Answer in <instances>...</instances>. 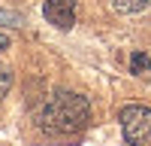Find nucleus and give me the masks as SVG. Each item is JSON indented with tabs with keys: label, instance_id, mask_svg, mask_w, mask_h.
<instances>
[{
	"label": "nucleus",
	"instance_id": "obj_5",
	"mask_svg": "<svg viewBox=\"0 0 151 146\" xmlns=\"http://www.w3.org/2000/svg\"><path fill=\"white\" fill-rule=\"evenodd\" d=\"M145 67L151 70V58H145L142 52H136V55H133V61H130V70H133V73H142Z\"/></svg>",
	"mask_w": 151,
	"mask_h": 146
},
{
	"label": "nucleus",
	"instance_id": "obj_8",
	"mask_svg": "<svg viewBox=\"0 0 151 146\" xmlns=\"http://www.w3.org/2000/svg\"><path fill=\"white\" fill-rule=\"evenodd\" d=\"M3 18H9V15H6V12H0V21H3Z\"/></svg>",
	"mask_w": 151,
	"mask_h": 146
},
{
	"label": "nucleus",
	"instance_id": "obj_7",
	"mask_svg": "<svg viewBox=\"0 0 151 146\" xmlns=\"http://www.w3.org/2000/svg\"><path fill=\"white\" fill-rule=\"evenodd\" d=\"M6 46H9V36H6V34H0V52H3Z\"/></svg>",
	"mask_w": 151,
	"mask_h": 146
},
{
	"label": "nucleus",
	"instance_id": "obj_3",
	"mask_svg": "<svg viewBox=\"0 0 151 146\" xmlns=\"http://www.w3.org/2000/svg\"><path fill=\"white\" fill-rule=\"evenodd\" d=\"M42 15L52 24H58L60 31H70L76 24V0H45Z\"/></svg>",
	"mask_w": 151,
	"mask_h": 146
},
{
	"label": "nucleus",
	"instance_id": "obj_4",
	"mask_svg": "<svg viewBox=\"0 0 151 146\" xmlns=\"http://www.w3.org/2000/svg\"><path fill=\"white\" fill-rule=\"evenodd\" d=\"M112 9L121 15H136V12L151 9V0H112Z\"/></svg>",
	"mask_w": 151,
	"mask_h": 146
},
{
	"label": "nucleus",
	"instance_id": "obj_1",
	"mask_svg": "<svg viewBox=\"0 0 151 146\" xmlns=\"http://www.w3.org/2000/svg\"><path fill=\"white\" fill-rule=\"evenodd\" d=\"M88 116H91L88 97L76 91H58L40 110V128L48 134H76L88 125Z\"/></svg>",
	"mask_w": 151,
	"mask_h": 146
},
{
	"label": "nucleus",
	"instance_id": "obj_2",
	"mask_svg": "<svg viewBox=\"0 0 151 146\" xmlns=\"http://www.w3.org/2000/svg\"><path fill=\"white\" fill-rule=\"evenodd\" d=\"M121 131L130 146H151V110L142 104H127L121 110Z\"/></svg>",
	"mask_w": 151,
	"mask_h": 146
},
{
	"label": "nucleus",
	"instance_id": "obj_6",
	"mask_svg": "<svg viewBox=\"0 0 151 146\" xmlns=\"http://www.w3.org/2000/svg\"><path fill=\"white\" fill-rule=\"evenodd\" d=\"M9 85H12V73L0 67V97H3V94L9 91Z\"/></svg>",
	"mask_w": 151,
	"mask_h": 146
}]
</instances>
